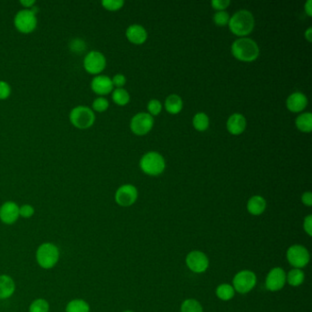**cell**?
Masks as SVG:
<instances>
[{"label":"cell","instance_id":"10","mask_svg":"<svg viewBox=\"0 0 312 312\" xmlns=\"http://www.w3.org/2000/svg\"><path fill=\"white\" fill-rule=\"evenodd\" d=\"M107 65L106 57L102 52L92 51L88 52L83 60V67L91 74H98L102 72Z\"/></svg>","mask_w":312,"mask_h":312},{"label":"cell","instance_id":"8","mask_svg":"<svg viewBox=\"0 0 312 312\" xmlns=\"http://www.w3.org/2000/svg\"><path fill=\"white\" fill-rule=\"evenodd\" d=\"M185 262L189 270L196 274H202L207 271L210 265L208 256L200 250L189 252L186 256Z\"/></svg>","mask_w":312,"mask_h":312},{"label":"cell","instance_id":"33","mask_svg":"<svg viewBox=\"0 0 312 312\" xmlns=\"http://www.w3.org/2000/svg\"><path fill=\"white\" fill-rule=\"evenodd\" d=\"M161 109H162V106H161V103H160L159 100L153 99V100L149 101V105H148V110L150 113V115L157 116V115H159V113L161 112Z\"/></svg>","mask_w":312,"mask_h":312},{"label":"cell","instance_id":"27","mask_svg":"<svg viewBox=\"0 0 312 312\" xmlns=\"http://www.w3.org/2000/svg\"><path fill=\"white\" fill-rule=\"evenodd\" d=\"M192 124L198 131H205L209 127V118L204 113H198L195 115Z\"/></svg>","mask_w":312,"mask_h":312},{"label":"cell","instance_id":"29","mask_svg":"<svg viewBox=\"0 0 312 312\" xmlns=\"http://www.w3.org/2000/svg\"><path fill=\"white\" fill-rule=\"evenodd\" d=\"M50 305L49 302L43 298H38L32 302L29 308L30 312H49Z\"/></svg>","mask_w":312,"mask_h":312},{"label":"cell","instance_id":"35","mask_svg":"<svg viewBox=\"0 0 312 312\" xmlns=\"http://www.w3.org/2000/svg\"><path fill=\"white\" fill-rule=\"evenodd\" d=\"M11 85L5 81H0V100L7 99L11 95Z\"/></svg>","mask_w":312,"mask_h":312},{"label":"cell","instance_id":"38","mask_svg":"<svg viewBox=\"0 0 312 312\" xmlns=\"http://www.w3.org/2000/svg\"><path fill=\"white\" fill-rule=\"evenodd\" d=\"M303 229L307 236H312V215H308L303 222Z\"/></svg>","mask_w":312,"mask_h":312},{"label":"cell","instance_id":"40","mask_svg":"<svg viewBox=\"0 0 312 312\" xmlns=\"http://www.w3.org/2000/svg\"><path fill=\"white\" fill-rule=\"evenodd\" d=\"M301 200L303 204L307 205L308 207H310L312 205V194L310 191L304 192L301 196Z\"/></svg>","mask_w":312,"mask_h":312},{"label":"cell","instance_id":"24","mask_svg":"<svg viewBox=\"0 0 312 312\" xmlns=\"http://www.w3.org/2000/svg\"><path fill=\"white\" fill-rule=\"evenodd\" d=\"M297 128L302 131L308 133L312 129V115L310 113H304L296 119Z\"/></svg>","mask_w":312,"mask_h":312},{"label":"cell","instance_id":"44","mask_svg":"<svg viewBox=\"0 0 312 312\" xmlns=\"http://www.w3.org/2000/svg\"><path fill=\"white\" fill-rule=\"evenodd\" d=\"M123 312H134V311H132V310H125V311H123Z\"/></svg>","mask_w":312,"mask_h":312},{"label":"cell","instance_id":"22","mask_svg":"<svg viewBox=\"0 0 312 312\" xmlns=\"http://www.w3.org/2000/svg\"><path fill=\"white\" fill-rule=\"evenodd\" d=\"M182 99L177 94H170L165 101V108L170 114H178L182 109Z\"/></svg>","mask_w":312,"mask_h":312},{"label":"cell","instance_id":"18","mask_svg":"<svg viewBox=\"0 0 312 312\" xmlns=\"http://www.w3.org/2000/svg\"><path fill=\"white\" fill-rule=\"evenodd\" d=\"M246 128V120L241 114L232 115L227 121V129L233 135H240Z\"/></svg>","mask_w":312,"mask_h":312},{"label":"cell","instance_id":"12","mask_svg":"<svg viewBox=\"0 0 312 312\" xmlns=\"http://www.w3.org/2000/svg\"><path fill=\"white\" fill-rule=\"evenodd\" d=\"M154 119L148 113H139L136 115L130 123V128L136 135H146L149 133L153 127Z\"/></svg>","mask_w":312,"mask_h":312},{"label":"cell","instance_id":"39","mask_svg":"<svg viewBox=\"0 0 312 312\" xmlns=\"http://www.w3.org/2000/svg\"><path fill=\"white\" fill-rule=\"evenodd\" d=\"M71 46L73 47L72 51H82L84 50V48H85L84 42L81 41V40H74L72 44H71Z\"/></svg>","mask_w":312,"mask_h":312},{"label":"cell","instance_id":"41","mask_svg":"<svg viewBox=\"0 0 312 312\" xmlns=\"http://www.w3.org/2000/svg\"><path fill=\"white\" fill-rule=\"evenodd\" d=\"M21 4L23 7H25L27 10H30L35 5V1L34 0H21Z\"/></svg>","mask_w":312,"mask_h":312},{"label":"cell","instance_id":"17","mask_svg":"<svg viewBox=\"0 0 312 312\" xmlns=\"http://www.w3.org/2000/svg\"><path fill=\"white\" fill-rule=\"evenodd\" d=\"M126 35L128 41L135 44H142L148 38V33L145 28L138 24L129 26L126 32Z\"/></svg>","mask_w":312,"mask_h":312},{"label":"cell","instance_id":"32","mask_svg":"<svg viewBox=\"0 0 312 312\" xmlns=\"http://www.w3.org/2000/svg\"><path fill=\"white\" fill-rule=\"evenodd\" d=\"M109 107L108 99L105 97H98L92 102V109L96 112H105Z\"/></svg>","mask_w":312,"mask_h":312},{"label":"cell","instance_id":"16","mask_svg":"<svg viewBox=\"0 0 312 312\" xmlns=\"http://www.w3.org/2000/svg\"><path fill=\"white\" fill-rule=\"evenodd\" d=\"M307 105V96L300 92H293L287 99V108L292 112H300Z\"/></svg>","mask_w":312,"mask_h":312},{"label":"cell","instance_id":"2","mask_svg":"<svg viewBox=\"0 0 312 312\" xmlns=\"http://www.w3.org/2000/svg\"><path fill=\"white\" fill-rule=\"evenodd\" d=\"M232 53L243 62H253L259 55V48L256 41L249 38H241L232 45Z\"/></svg>","mask_w":312,"mask_h":312},{"label":"cell","instance_id":"43","mask_svg":"<svg viewBox=\"0 0 312 312\" xmlns=\"http://www.w3.org/2000/svg\"><path fill=\"white\" fill-rule=\"evenodd\" d=\"M305 37H306V39H307V41H312V28L311 27H309V28L307 29V31L305 32Z\"/></svg>","mask_w":312,"mask_h":312},{"label":"cell","instance_id":"9","mask_svg":"<svg viewBox=\"0 0 312 312\" xmlns=\"http://www.w3.org/2000/svg\"><path fill=\"white\" fill-rule=\"evenodd\" d=\"M14 24L22 33H31L36 29V14H34L31 10H21L16 15Z\"/></svg>","mask_w":312,"mask_h":312},{"label":"cell","instance_id":"30","mask_svg":"<svg viewBox=\"0 0 312 312\" xmlns=\"http://www.w3.org/2000/svg\"><path fill=\"white\" fill-rule=\"evenodd\" d=\"M214 21L216 25L225 26L228 24V22L230 21V16L226 11H218L215 14Z\"/></svg>","mask_w":312,"mask_h":312},{"label":"cell","instance_id":"36","mask_svg":"<svg viewBox=\"0 0 312 312\" xmlns=\"http://www.w3.org/2000/svg\"><path fill=\"white\" fill-rule=\"evenodd\" d=\"M229 0H214L212 1V6L216 11H223L230 5Z\"/></svg>","mask_w":312,"mask_h":312},{"label":"cell","instance_id":"20","mask_svg":"<svg viewBox=\"0 0 312 312\" xmlns=\"http://www.w3.org/2000/svg\"><path fill=\"white\" fill-rule=\"evenodd\" d=\"M247 211L254 216L261 215L266 208V201L262 196L256 195L251 197L247 202Z\"/></svg>","mask_w":312,"mask_h":312},{"label":"cell","instance_id":"7","mask_svg":"<svg viewBox=\"0 0 312 312\" xmlns=\"http://www.w3.org/2000/svg\"><path fill=\"white\" fill-rule=\"evenodd\" d=\"M287 260L294 268L302 269L307 266L310 260L309 252L301 245H293L287 251Z\"/></svg>","mask_w":312,"mask_h":312},{"label":"cell","instance_id":"28","mask_svg":"<svg viewBox=\"0 0 312 312\" xmlns=\"http://www.w3.org/2000/svg\"><path fill=\"white\" fill-rule=\"evenodd\" d=\"M112 98L114 102L118 106H126L130 100L129 93L123 88H117L113 92Z\"/></svg>","mask_w":312,"mask_h":312},{"label":"cell","instance_id":"21","mask_svg":"<svg viewBox=\"0 0 312 312\" xmlns=\"http://www.w3.org/2000/svg\"><path fill=\"white\" fill-rule=\"evenodd\" d=\"M215 294L218 298L224 301H229L236 295V290L231 284L223 283L216 287Z\"/></svg>","mask_w":312,"mask_h":312},{"label":"cell","instance_id":"15","mask_svg":"<svg viewBox=\"0 0 312 312\" xmlns=\"http://www.w3.org/2000/svg\"><path fill=\"white\" fill-rule=\"evenodd\" d=\"M91 87L95 93L105 95L112 92L114 85L112 80L107 75H96L92 80Z\"/></svg>","mask_w":312,"mask_h":312},{"label":"cell","instance_id":"37","mask_svg":"<svg viewBox=\"0 0 312 312\" xmlns=\"http://www.w3.org/2000/svg\"><path fill=\"white\" fill-rule=\"evenodd\" d=\"M126 82H127L126 77L124 76L123 74H121V73L116 74L112 79L113 85L117 86L118 88H121L122 86H124Z\"/></svg>","mask_w":312,"mask_h":312},{"label":"cell","instance_id":"13","mask_svg":"<svg viewBox=\"0 0 312 312\" xmlns=\"http://www.w3.org/2000/svg\"><path fill=\"white\" fill-rule=\"evenodd\" d=\"M138 196V189L135 186L126 184L118 188L115 195V199L118 205L122 207H128L136 202Z\"/></svg>","mask_w":312,"mask_h":312},{"label":"cell","instance_id":"42","mask_svg":"<svg viewBox=\"0 0 312 312\" xmlns=\"http://www.w3.org/2000/svg\"><path fill=\"white\" fill-rule=\"evenodd\" d=\"M311 6H312L311 0H308L307 3L305 4V11H306V12H307V15L309 16V17H310V16H312Z\"/></svg>","mask_w":312,"mask_h":312},{"label":"cell","instance_id":"34","mask_svg":"<svg viewBox=\"0 0 312 312\" xmlns=\"http://www.w3.org/2000/svg\"><path fill=\"white\" fill-rule=\"evenodd\" d=\"M34 214H35V210H34L33 206H31V205L24 204L20 207V216L23 217V218H26V219L31 218Z\"/></svg>","mask_w":312,"mask_h":312},{"label":"cell","instance_id":"31","mask_svg":"<svg viewBox=\"0 0 312 312\" xmlns=\"http://www.w3.org/2000/svg\"><path fill=\"white\" fill-rule=\"evenodd\" d=\"M102 5L108 11H115L120 10L124 5L123 0H103Z\"/></svg>","mask_w":312,"mask_h":312},{"label":"cell","instance_id":"3","mask_svg":"<svg viewBox=\"0 0 312 312\" xmlns=\"http://www.w3.org/2000/svg\"><path fill=\"white\" fill-rule=\"evenodd\" d=\"M60 258V251L55 245L44 243L39 246L36 252V260L41 267L51 269L56 266Z\"/></svg>","mask_w":312,"mask_h":312},{"label":"cell","instance_id":"14","mask_svg":"<svg viewBox=\"0 0 312 312\" xmlns=\"http://www.w3.org/2000/svg\"><path fill=\"white\" fill-rule=\"evenodd\" d=\"M20 217V207L14 201H6L0 207V220L6 225H13Z\"/></svg>","mask_w":312,"mask_h":312},{"label":"cell","instance_id":"26","mask_svg":"<svg viewBox=\"0 0 312 312\" xmlns=\"http://www.w3.org/2000/svg\"><path fill=\"white\" fill-rule=\"evenodd\" d=\"M180 312H203V307L198 300L188 298L181 303Z\"/></svg>","mask_w":312,"mask_h":312},{"label":"cell","instance_id":"23","mask_svg":"<svg viewBox=\"0 0 312 312\" xmlns=\"http://www.w3.org/2000/svg\"><path fill=\"white\" fill-rule=\"evenodd\" d=\"M305 280V274L302 269L293 268L287 274V283L291 287H299Z\"/></svg>","mask_w":312,"mask_h":312},{"label":"cell","instance_id":"5","mask_svg":"<svg viewBox=\"0 0 312 312\" xmlns=\"http://www.w3.org/2000/svg\"><path fill=\"white\" fill-rule=\"evenodd\" d=\"M95 120L94 113L91 108L79 106L72 109L70 113V121L77 128L86 129L92 127Z\"/></svg>","mask_w":312,"mask_h":312},{"label":"cell","instance_id":"25","mask_svg":"<svg viewBox=\"0 0 312 312\" xmlns=\"http://www.w3.org/2000/svg\"><path fill=\"white\" fill-rule=\"evenodd\" d=\"M66 312H90V306L83 299H73L67 304Z\"/></svg>","mask_w":312,"mask_h":312},{"label":"cell","instance_id":"11","mask_svg":"<svg viewBox=\"0 0 312 312\" xmlns=\"http://www.w3.org/2000/svg\"><path fill=\"white\" fill-rule=\"evenodd\" d=\"M287 283V274L281 267H274L266 276V287L267 290L276 292L281 290Z\"/></svg>","mask_w":312,"mask_h":312},{"label":"cell","instance_id":"1","mask_svg":"<svg viewBox=\"0 0 312 312\" xmlns=\"http://www.w3.org/2000/svg\"><path fill=\"white\" fill-rule=\"evenodd\" d=\"M230 31L238 36H246L252 32L255 27V19L250 11H237L228 22Z\"/></svg>","mask_w":312,"mask_h":312},{"label":"cell","instance_id":"6","mask_svg":"<svg viewBox=\"0 0 312 312\" xmlns=\"http://www.w3.org/2000/svg\"><path fill=\"white\" fill-rule=\"evenodd\" d=\"M257 277L256 275L251 270H242L236 273L232 286L235 288L236 292L240 294H246L252 291L256 287Z\"/></svg>","mask_w":312,"mask_h":312},{"label":"cell","instance_id":"4","mask_svg":"<svg viewBox=\"0 0 312 312\" xmlns=\"http://www.w3.org/2000/svg\"><path fill=\"white\" fill-rule=\"evenodd\" d=\"M165 159L158 152H149L144 155L140 160V168L145 173L157 176L161 174L165 169Z\"/></svg>","mask_w":312,"mask_h":312},{"label":"cell","instance_id":"19","mask_svg":"<svg viewBox=\"0 0 312 312\" xmlns=\"http://www.w3.org/2000/svg\"><path fill=\"white\" fill-rule=\"evenodd\" d=\"M15 282L8 275L0 276V299H7L15 293Z\"/></svg>","mask_w":312,"mask_h":312}]
</instances>
